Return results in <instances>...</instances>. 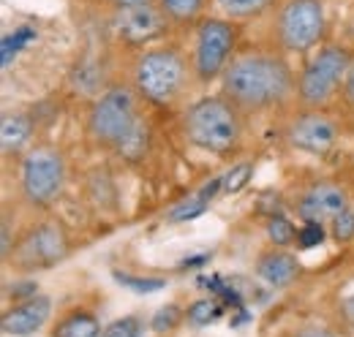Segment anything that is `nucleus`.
Segmentation results:
<instances>
[{
    "mask_svg": "<svg viewBox=\"0 0 354 337\" xmlns=\"http://www.w3.org/2000/svg\"><path fill=\"white\" fill-rule=\"evenodd\" d=\"M240 49V22H232L221 14H207L191 30V63L199 87H210L221 79L229 60Z\"/></svg>",
    "mask_w": 354,
    "mask_h": 337,
    "instance_id": "8",
    "label": "nucleus"
},
{
    "mask_svg": "<svg viewBox=\"0 0 354 337\" xmlns=\"http://www.w3.org/2000/svg\"><path fill=\"white\" fill-rule=\"evenodd\" d=\"M68 253H71V237L66 226L57 218H41L39 223L28 226L19 234L14 251L3 264L6 269H14L19 275H33L39 269L60 264Z\"/></svg>",
    "mask_w": 354,
    "mask_h": 337,
    "instance_id": "9",
    "label": "nucleus"
},
{
    "mask_svg": "<svg viewBox=\"0 0 354 337\" xmlns=\"http://www.w3.org/2000/svg\"><path fill=\"white\" fill-rule=\"evenodd\" d=\"M104 324L95 316V310L74 305L57 313V318L49 324V337H101Z\"/></svg>",
    "mask_w": 354,
    "mask_h": 337,
    "instance_id": "16",
    "label": "nucleus"
},
{
    "mask_svg": "<svg viewBox=\"0 0 354 337\" xmlns=\"http://www.w3.org/2000/svg\"><path fill=\"white\" fill-rule=\"evenodd\" d=\"M11 220H14V218H11V210L6 207V210H3V223H0V258H3V261L11 256L17 240H19V234L11 231Z\"/></svg>",
    "mask_w": 354,
    "mask_h": 337,
    "instance_id": "28",
    "label": "nucleus"
},
{
    "mask_svg": "<svg viewBox=\"0 0 354 337\" xmlns=\"http://www.w3.org/2000/svg\"><path fill=\"white\" fill-rule=\"evenodd\" d=\"M251 171H254L251 164H237V166H232V171H226V174L221 177L223 180L221 191L223 193H234V191H240V188L251 180V177H248Z\"/></svg>",
    "mask_w": 354,
    "mask_h": 337,
    "instance_id": "26",
    "label": "nucleus"
},
{
    "mask_svg": "<svg viewBox=\"0 0 354 337\" xmlns=\"http://www.w3.org/2000/svg\"><path fill=\"white\" fill-rule=\"evenodd\" d=\"M338 112H341V120L352 123L354 126V60L349 66V74L344 79V87H341V95H338Z\"/></svg>",
    "mask_w": 354,
    "mask_h": 337,
    "instance_id": "25",
    "label": "nucleus"
},
{
    "mask_svg": "<svg viewBox=\"0 0 354 337\" xmlns=\"http://www.w3.org/2000/svg\"><path fill=\"white\" fill-rule=\"evenodd\" d=\"M354 52L346 44L324 41L306 55V63L297 71V101L295 106L306 109H330L338 95L344 79L349 74Z\"/></svg>",
    "mask_w": 354,
    "mask_h": 337,
    "instance_id": "7",
    "label": "nucleus"
},
{
    "mask_svg": "<svg viewBox=\"0 0 354 337\" xmlns=\"http://www.w3.org/2000/svg\"><path fill=\"white\" fill-rule=\"evenodd\" d=\"M183 321H185V310H183L180 305H175V302H169V305H161V307L150 316V329L158 332V335H164V332L177 329Z\"/></svg>",
    "mask_w": 354,
    "mask_h": 337,
    "instance_id": "22",
    "label": "nucleus"
},
{
    "mask_svg": "<svg viewBox=\"0 0 354 337\" xmlns=\"http://www.w3.org/2000/svg\"><path fill=\"white\" fill-rule=\"evenodd\" d=\"M123 79L136 90V95L156 109L183 106L194 87H199L191 55L177 41H153L131 49L126 57Z\"/></svg>",
    "mask_w": 354,
    "mask_h": 337,
    "instance_id": "3",
    "label": "nucleus"
},
{
    "mask_svg": "<svg viewBox=\"0 0 354 337\" xmlns=\"http://www.w3.org/2000/svg\"><path fill=\"white\" fill-rule=\"evenodd\" d=\"M36 133V115L25 109H6L0 117V147L3 158H22L33 147Z\"/></svg>",
    "mask_w": 354,
    "mask_h": 337,
    "instance_id": "15",
    "label": "nucleus"
},
{
    "mask_svg": "<svg viewBox=\"0 0 354 337\" xmlns=\"http://www.w3.org/2000/svg\"><path fill=\"white\" fill-rule=\"evenodd\" d=\"M330 234L335 242H354V204L330 226Z\"/></svg>",
    "mask_w": 354,
    "mask_h": 337,
    "instance_id": "27",
    "label": "nucleus"
},
{
    "mask_svg": "<svg viewBox=\"0 0 354 337\" xmlns=\"http://www.w3.org/2000/svg\"><path fill=\"white\" fill-rule=\"evenodd\" d=\"M147 104L126 79L104 84L85 109V136L95 150L139 161L150 147Z\"/></svg>",
    "mask_w": 354,
    "mask_h": 337,
    "instance_id": "2",
    "label": "nucleus"
},
{
    "mask_svg": "<svg viewBox=\"0 0 354 337\" xmlns=\"http://www.w3.org/2000/svg\"><path fill=\"white\" fill-rule=\"evenodd\" d=\"M349 207V191L333 180H316L303 191H297V196L292 199L295 215L310 229H330Z\"/></svg>",
    "mask_w": 354,
    "mask_h": 337,
    "instance_id": "11",
    "label": "nucleus"
},
{
    "mask_svg": "<svg viewBox=\"0 0 354 337\" xmlns=\"http://www.w3.org/2000/svg\"><path fill=\"white\" fill-rule=\"evenodd\" d=\"M226 95L248 120L265 115H286L297 101V71L272 44L240 46L218 79Z\"/></svg>",
    "mask_w": 354,
    "mask_h": 337,
    "instance_id": "1",
    "label": "nucleus"
},
{
    "mask_svg": "<svg viewBox=\"0 0 354 337\" xmlns=\"http://www.w3.org/2000/svg\"><path fill=\"white\" fill-rule=\"evenodd\" d=\"M68 185V161L55 144H33L17 164V202L33 215H46Z\"/></svg>",
    "mask_w": 354,
    "mask_h": 337,
    "instance_id": "5",
    "label": "nucleus"
},
{
    "mask_svg": "<svg viewBox=\"0 0 354 337\" xmlns=\"http://www.w3.org/2000/svg\"><path fill=\"white\" fill-rule=\"evenodd\" d=\"M344 131V120L330 115V109H306L295 106L286 112L281 139L289 150L306 153V155H324L330 153Z\"/></svg>",
    "mask_w": 354,
    "mask_h": 337,
    "instance_id": "10",
    "label": "nucleus"
},
{
    "mask_svg": "<svg viewBox=\"0 0 354 337\" xmlns=\"http://www.w3.org/2000/svg\"><path fill=\"white\" fill-rule=\"evenodd\" d=\"M267 240H270V245H281V248H292L295 242H297V229H295V223L292 220H286V218H270L267 220Z\"/></svg>",
    "mask_w": 354,
    "mask_h": 337,
    "instance_id": "23",
    "label": "nucleus"
},
{
    "mask_svg": "<svg viewBox=\"0 0 354 337\" xmlns=\"http://www.w3.org/2000/svg\"><path fill=\"white\" fill-rule=\"evenodd\" d=\"M180 133L188 147L205 155L232 158L243 150L248 136V117L221 93L199 95L180 112Z\"/></svg>",
    "mask_w": 354,
    "mask_h": 337,
    "instance_id": "4",
    "label": "nucleus"
},
{
    "mask_svg": "<svg viewBox=\"0 0 354 337\" xmlns=\"http://www.w3.org/2000/svg\"><path fill=\"white\" fill-rule=\"evenodd\" d=\"M223 180L221 177H216L213 182H207L202 191H196L194 196H188L185 202H180L172 207V212L167 215V223H188V220H194V218H199L202 212L210 207V202H213V196L221 191Z\"/></svg>",
    "mask_w": 354,
    "mask_h": 337,
    "instance_id": "19",
    "label": "nucleus"
},
{
    "mask_svg": "<svg viewBox=\"0 0 354 337\" xmlns=\"http://www.w3.org/2000/svg\"><path fill=\"white\" fill-rule=\"evenodd\" d=\"M115 280H118L120 286H126V289L136 291V294H156V291H161V289L167 286L164 278H139V275L120 272V269H115Z\"/></svg>",
    "mask_w": 354,
    "mask_h": 337,
    "instance_id": "24",
    "label": "nucleus"
},
{
    "mask_svg": "<svg viewBox=\"0 0 354 337\" xmlns=\"http://www.w3.org/2000/svg\"><path fill=\"white\" fill-rule=\"evenodd\" d=\"M145 327H147L145 316H139V313H129V316H120V318H115V321L104 324L101 337H142L145 335Z\"/></svg>",
    "mask_w": 354,
    "mask_h": 337,
    "instance_id": "20",
    "label": "nucleus"
},
{
    "mask_svg": "<svg viewBox=\"0 0 354 337\" xmlns=\"http://www.w3.org/2000/svg\"><path fill=\"white\" fill-rule=\"evenodd\" d=\"M327 0H281L267 17V44L283 55H310L327 41Z\"/></svg>",
    "mask_w": 354,
    "mask_h": 337,
    "instance_id": "6",
    "label": "nucleus"
},
{
    "mask_svg": "<svg viewBox=\"0 0 354 337\" xmlns=\"http://www.w3.org/2000/svg\"><path fill=\"white\" fill-rule=\"evenodd\" d=\"M281 0H213L216 14H221L232 22H257L262 17H270L272 8Z\"/></svg>",
    "mask_w": 354,
    "mask_h": 337,
    "instance_id": "18",
    "label": "nucleus"
},
{
    "mask_svg": "<svg viewBox=\"0 0 354 337\" xmlns=\"http://www.w3.org/2000/svg\"><path fill=\"white\" fill-rule=\"evenodd\" d=\"M95 3L101 11H112V8H131V6H147V3H156V0H90Z\"/></svg>",
    "mask_w": 354,
    "mask_h": 337,
    "instance_id": "31",
    "label": "nucleus"
},
{
    "mask_svg": "<svg viewBox=\"0 0 354 337\" xmlns=\"http://www.w3.org/2000/svg\"><path fill=\"white\" fill-rule=\"evenodd\" d=\"M55 302L46 294H33L28 299L11 302L0 316V329L8 337H33L52 324Z\"/></svg>",
    "mask_w": 354,
    "mask_h": 337,
    "instance_id": "13",
    "label": "nucleus"
},
{
    "mask_svg": "<svg viewBox=\"0 0 354 337\" xmlns=\"http://www.w3.org/2000/svg\"><path fill=\"white\" fill-rule=\"evenodd\" d=\"M338 318H341L344 327L354 329V291L352 294H346L341 302H338Z\"/></svg>",
    "mask_w": 354,
    "mask_h": 337,
    "instance_id": "30",
    "label": "nucleus"
},
{
    "mask_svg": "<svg viewBox=\"0 0 354 337\" xmlns=\"http://www.w3.org/2000/svg\"><path fill=\"white\" fill-rule=\"evenodd\" d=\"M218 316H221V307H218V302H213V299H196V302H191V305L185 307V324H188V327H196V329L213 324Z\"/></svg>",
    "mask_w": 354,
    "mask_h": 337,
    "instance_id": "21",
    "label": "nucleus"
},
{
    "mask_svg": "<svg viewBox=\"0 0 354 337\" xmlns=\"http://www.w3.org/2000/svg\"><path fill=\"white\" fill-rule=\"evenodd\" d=\"M101 14L109 17V30L129 49L161 41V39H167V33H172L167 19L156 8V3L131 6V8H112V11H101Z\"/></svg>",
    "mask_w": 354,
    "mask_h": 337,
    "instance_id": "12",
    "label": "nucleus"
},
{
    "mask_svg": "<svg viewBox=\"0 0 354 337\" xmlns=\"http://www.w3.org/2000/svg\"><path fill=\"white\" fill-rule=\"evenodd\" d=\"M156 8L169 30H194L213 8V0H156Z\"/></svg>",
    "mask_w": 354,
    "mask_h": 337,
    "instance_id": "17",
    "label": "nucleus"
},
{
    "mask_svg": "<svg viewBox=\"0 0 354 337\" xmlns=\"http://www.w3.org/2000/svg\"><path fill=\"white\" fill-rule=\"evenodd\" d=\"M289 337H341L333 327H324V324H303L297 327Z\"/></svg>",
    "mask_w": 354,
    "mask_h": 337,
    "instance_id": "29",
    "label": "nucleus"
},
{
    "mask_svg": "<svg viewBox=\"0 0 354 337\" xmlns=\"http://www.w3.org/2000/svg\"><path fill=\"white\" fill-rule=\"evenodd\" d=\"M254 275L270 289L283 291V289H292L303 278V261L289 248L265 245L254 256Z\"/></svg>",
    "mask_w": 354,
    "mask_h": 337,
    "instance_id": "14",
    "label": "nucleus"
}]
</instances>
